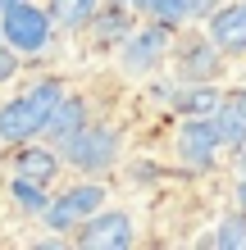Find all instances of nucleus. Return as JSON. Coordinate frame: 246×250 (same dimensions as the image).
Returning <instances> with one entry per match:
<instances>
[{"instance_id": "1", "label": "nucleus", "mask_w": 246, "mask_h": 250, "mask_svg": "<svg viewBox=\"0 0 246 250\" xmlns=\"http://www.w3.org/2000/svg\"><path fill=\"white\" fill-rule=\"evenodd\" d=\"M0 32L14 50H46V37H50V9H37L27 0H14V5L0 14Z\"/></svg>"}, {"instance_id": "2", "label": "nucleus", "mask_w": 246, "mask_h": 250, "mask_svg": "<svg viewBox=\"0 0 246 250\" xmlns=\"http://www.w3.org/2000/svg\"><path fill=\"white\" fill-rule=\"evenodd\" d=\"M64 150H68V164L73 168L100 173V168L114 164V155H119V137H114L110 127H82V132H73V137L64 141Z\"/></svg>"}, {"instance_id": "3", "label": "nucleus", "mask_w": 246, "mask_h": 250, "mask_svg": "<svg viewBox=\"0 0 246 250\" xmlns=\"http://www.w3.org/2000/svg\"><path fill=\"white\" fill-rule=\"evenodd\" d=\"M219 146L224 141H219V132H214V119H192V123H182V132H178V150H182V159L192 168H210Z\"/></svg>"}, {"instance_id": "4", "label": "nucleus", "mask_w": 246, "mask_h": 250, "mask_svg": "<svg viewBox=\"0 0 246 250\" xmlns=\"http://www.w3.org/2000/svg\"><path fill=\"white\" fill-rule=\"evenodd\" d=\"M78 241L87 250H123V246H133V218L119 214V209L114 214H96Z\"/></svg>"}, {"instance_id": "5", "label": "nucleus", "mask_w": 246, "mask_h": 250, "mask_svg": "<svg viewBox=\"0 0 246 250\" xmlns=\"http://www.w3.org/2000/svg\"><path fill=\"white\" fill-rule=\"evenodd\" d=\"M210 41L219 50H246V5H224L210 14Z\"/></svg>"}, {"instance_id": "6", "label": "nucleus", "mask_w": 246, "mask_h": 250, "mask_svg": "<svg viewBox=\"0 0 246 250\" xmlns=\"http://www.w3.org/2000/svg\"><path fill=\"white\" fill-rule=\"evenodd\" d=\"M160 50H164V23L160 27H146V32H133L128 46H123V68L128 73H146V68H155Z\"/></svg>"}, {"instance_id": "7", "label": "nucleus", "mask_w": 246, "mask_h": 250, "mask_svg": "<svg viewBox=\"0 0 246 250\" xmlns=\"http://www.w3.org/2000/svg\"><path fill=\"white\" fill-rule=\"evenodd\" d=\"M210 119H214V132H219L224 146H242V141H246V86H242V91H233L219 109L210 114Z\"/></svg>"}, {"instance_id": "8", "label": "nucleus", "mask_w": 246, "mask_h": 250, "mask_svg": "<svg viewBox=\"0 0 246 250\" xmlns=\"http://www.w3.org/2000/svg\"><path fill=\"white\" fill-rule=\"evenodd\" d=\"M32 132H41V119L32 114V105L23 100H9L5 109H0V141H27Z\"/></svg>"}, {"instance_id": "9", "label": "nucleus", "mask_w": 246, "mask_h": 250, "mask_svg": "<svg viewBox=\"0 0 246 250\" xmlns=\"http://www.w3.org/2000/svg\"><path fill=\"white\" fill-rule=\"evenodd\" d=\"M82 127H87V105H82L78 96H64L60 105H55V114H50V123L41 127V132H46V137H55V141L64 146V141L73 137V132H82Z\"/></svg>"}, {"instance_id": "10", "label": "nucleus", "mask_w": 246, "mask_h": 250, "mask_svg": "<svg viewBox=\"0 0 246 250\" xmlns=\"http://www.w3.org/2000/svg\"><path fill=\"white\" fill-rule=\"evenodd\" d=\"M55 168H60V159L50 150H19V178H32V182L46 187L55 178Z\"/></svg>"}, {"instance_id": "11", "label": "nucleus", "mask_w": 246, "mask_h": 250, "mask_svg": "<svg viewBox=\"0 0 246 250\" xmlns=\"http://www.w3.org/2000/svg\"><path fill=\"white\" fill-rule=\"evenodd\" d=\"M219 105H224V100H219L214 86H192V91H178V109L192 114V119H210Z\"/></svg>"}, {"instance_id": "12", "label": "nucleus", "mask_w": 246, "mask_h": 250, "mask_svg": "<svg viewBox=\"0 0 246 250\" xmlns=\"http://www.w3.org/2000/svg\"><path fill=\"white\" fill-rule=\"evenodd\" d=\"M96 14V0H50V19L60 27H82Z\"/></svg>"}, {"instance_id": "13", "label": "nucleus", "mask_w": 246, "mask_h": 250, "mask_svg": "<svg viewBox=\"0 0 246 250\" xmlns=\"http://www.w3.org/2000/svg\"><path fill=\"white\" fill-rule=\"evenodd\" d=\"M14 205H19V209H27V214H46V196H41V182H32V178H14Z\"/></svg>"}, {"instance_id": "14", "label": "nucleus", "mask_w": 246, "mask_h": 250, "mask_svg": "<svg viewBox=\"0 0 246 250\" xmlns=\"http://www.w3.org/2000/svg\"><path fill=\"white\" fill-rule=\"evenodd\" d=\"M64 100V91H60V82H41L32 96H27V105H32V114L41 119V127L50 123V114H55V105Z\"/></svg>"}, {"instance_id": "15", "label": "nucleus", "mask_w": 246, "mask_h": 250, "mask_svg": "<svg viewBox=\"0 0 246 250\" xmlns=\"http://www.w3.org/2000/svg\"><path fill=\"white\" fill-rule=\"evenodd\" d=\"M214 246H219V250H246V223H242V218H228V223H219V232H214Z\"/></svg>"}, {"instance_id": "16", "label": "nucleus", "mask_w": 246, "mask_h": 250, "mask_svg": "<svg viewBox=\"0 0 246 250\" xmlns=\"http://www.w3.org/2000/svg\"><path fill=\"white\" fill-rule=\"evenodd\" d=\"M123 32H128V14H123V9H110V19H100V23H96V41H100V46L119 41Z\"/></svg>"}, {"instance_id": "17", "label": "nucleus", "mask_w": 246, "mask_h": 250, "mask_svg": "<svg viewBox=\"0 0 246 250\" xmlns=\"http://www.w3.org/2000/svg\"><path fill=\"white\" fill-rule=\"evenodd\" d=\"M155 14H160L164 27H178L182 19H192V0H160V5H155Z\"/></svg>"}, {"instance_id": "18", "label": "nucleus", "mask_w": 246, "mask_h": 250, "mask_svg": "<svg viewBox=\"0 0 246 250\" xmlns=\"http://www.w3.org/2000/svg\"><path fill=\"white\" fill-rule=\"evenodd\" d=\"M73 218H78V209H73V200H68V196L46 205V223L50 228H73Z\"/></svg>"}, {"instance_id": "19", "label": "nucleus", "mask_w": 246, "mask_h": 250, "mask_svg": "<svg viewBox=\"0 0 246 250\" xmlns=\"http://www.w3.org/2000/svg\"><path fill=\"white\" fill-rule=\"evenodd\" d=\"M68 200H73V209H78V214H91V209H100L105 191H100V187H78V191H68Z\"/></svg>"}, {"instance_id": "20", "label": "nucleus", "mask_w": 246, "mask_h": 250, "mask_svg": "<svg viewBox=\"0 0 246 250\" xmlns=\"http://www.w3.org/2000/svg\"><path fill=\"white\" fill-rule=\"evenodd\" d=\"M14 68H19V60H14L9 50H0V82H9V78H14Z\"/></svg>"}, {"instance_id": "21", "label": "nucleus", "mask_w": 246, "mask_h": 250, "mask_svg": "<svg viewBox=\"0 0 246 250\" xmlns=\"http://www.w3.org/2000/svg\"><path fill=\"white\" fill-rule=\"evenodd\" d=\"M214 5H219V0H192V19H205V14H214Z\"/></svg>"}, {"instance_id": "22", "label": "nucleus", "mask_w": 246, "mask_h": 250, "mask_svg": "<svg viewBox=\"0 0 246 250\" xmlns=\"http://www.w3.org/2000/svg\"><path fill=\"white\" fill-rule=\"evenodd\" d=\"M187 64H192V73H205V68H214V60H210V55H187Z\"/></svg>"}, {"instance_id": "23", "label": "nucleus", "mask_w": 246, "mask_h": 250, "mask_svg": "<svg viewBox=\"0 0 246 250\" xmlns=\"http://www.w3.org/2000/svg\"><path fill=\"white\" fill-rule=\"evenodd\" d=\"M133 5H137V9H155L160 0H133Z\"/></svg>"}, {"instance_id": "24", "label": "nucleus", "mask_w": 246, "mask_h": 250, "mask_svg": "<svg viewBox=\"0 0 246 250\" xmlns=\"http://www.w3.org/2000/svg\"><path fill=\"white\" fill-rule=\"evenodd\" d=\"M237 200H242V209H246V178H242V187H237Z\"/></svg>"}, {"instance_id": "25", "label": "nucleus", "mask_w": 246, "mask_h": 250, "mask_svg": "<svg viewBox=\"0 0 246 250\" xmlns=\"http://www.w3.org/2000/svg\"><path fill=\"white\" fill-rule=\"evenodd\" d=\"M9 5H14V0H0V14H5V9H9Z\"/></svg>"}]
</instances>
